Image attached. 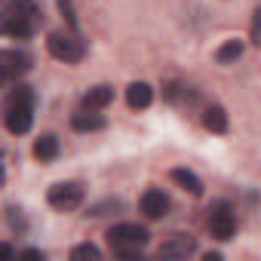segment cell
I'll return each mask as SVG.
<instances>
[{
	"label": "cell",
	"mask_w": 261,
	"mask_h": 261,
	"mask_svg": "<svg viewBox=\"0 0 261 261\" xmlns=\"http://www.w3.org/2000/svg\"><path fill=\"white\" fill-rule=\"evenodd\" d=\"M105 237H108L111 249L117 255H123V258H136L148 246V240H151L148 227H142V224H114Z\"/></svg>",
	"instance_id": "obj_1"
},
{
	"label": "cell",
	"mask_w": 261,
	"mask_h": 261,
	"mask_svg": "<svg viewBox=\"0 0 261 261\" xmlns=\"http://www.w3.org/2000/svg\"><path fill=\"white\" fill-rule=\"evenodd\" d=\"M46 49H49L53 59H59L65 65H74V62H80L86 56V46L74 31H53L46 37Z\"/></svg>",
	"instance_id": "obj_2"
},
{
	"label": "cell",
	"mask_w": 261,
	"mask_h": 261,
	"mask_svg": "<svg viewBox=\"0 0 261 261\" xmlns=\"http://www.w3.org/2000/svg\"><path fill=\"white\" fill-rule=\"evenodd\" d=\"M46 203L59 212H71L83 203V185L80 181H59L46 191Z\"/></svg>",
	"instance_id": "obj_3"
},
{
	"label": "cell",
	"mask_w": 261,
	"mask_h": 261,
	"mask_svg": "<svg viewBox=\"0 0 261 261\" xmlns=\"http://www.w3.org/2000/svg\"><path fill=\"white\" fill-rule=\"evenodd\" d=\"M209 233L215 240H221V243H227L237 233V218H233L230 203H215L209 209Z\"/></svg>",
	"instance_id": "obj_4"
},
{
	"label": "cell",
	"mask_w": 261,
	"mask_h": 261,
	"mask_svg": "<svg viewBox=\"0 0 261 261\" xmlns=\"http://www.w3.org/2000/svg\"><path fill=\"white\" fill-rule=\"evenodd\" d=\"M34 123V105L31 101H16L7 105V129L13 136H25Z\"/></svg>",
	"instance_id": "obj_5"
},
{
	"label": "cell",
	"mask_w": 261,
	"mask_h": 261,
	"mask_svg": "<svg viewBox=\"0 0 261 261\" xmlns=\"http://www.w3.org/2000/svg\"><path fill=\"white\" fill-rule=\"evenodd\" d=\"M31 68V59L25 53H13V49H0V86L22 77Z\"/></svg>",
	"instance_id": "obj_6"
},
{
	"label": "cell",
	"mask_w": 261,
	"mask_h": 261,
	"mask_svg": "<svg viewBox=\"0 0 261 261\" xmlns=\"http://www.w3.org/2000/svg\"><path fill=\"white\" fill-rule=\"evenodd\" d=\"M194 249H197V240H194V237H188V233H172V237L157 249V255H160V258H188Z\"/></svg>",
	"instance_id": "obj_7"
},
{
	"label": "cell",
	"mask_w": 261,
	"mask_h": 261,
	"mask_svg": "<svg viewBox=\"0 0 261 261\" xmlns=\"http://www.w3.org/2000/svg\"><path fill=\"white\" fill-rule=\"evenodd\" d=\"M142 212H145L148 218H163V215L169 212V197H166L160 188H148V191L142 194Z\"/></svg>",
	"instance_id": "obj_8"
},
{
	"label": "cell",
	"mask_w": 261,
	"mask_h": 261,
	"mask_svg": "<svg viewBox=\"0 0 261 261\" xmlns=\"http://www.w3.org/2000/svg\"><path fill=\"white\" fill-rule=\"evenodd\" d=\"M151 101H154V89H151V83L136 80V83H129V86H126V105L133 108V111H145V108H151Z\"/></svg>",
	"instance_id": "obj_9"
},
{
	"label": "cell",
	"mask_w": 261,
	"mask_h": 261,
	"mask_svg": "<svg viewBox=\"0 0 261 261\" xmlns=\"http://www.w3.org/2000/svg\"><path fill=\"white\" fill-rule=\"evenodd\" d=\"M71 126L77 129V133H95V129H105V117L98 114V111H77L74 117H71Z\"/></svg>",
	"instance_id": "obj_10"
},
{
	"label": "cell",
	"mask_w": 261,
	"mask_h": 261,
	"mask_svg": "<svg viewBox=\"0 0 261 261\" xmlns=\"http://www.w3.org/2000/svg\"><path fill=\"white\" fill-rule=\"evenodd\" d=\"M111 101H114V89L105 86V83L92 86V89L83 95V108H86V111H101V108H108Z\"/></svg>",
	"instance_id": "obj_11"
},
{
	"label": "cell",
	"mask_w": 261,
	"mask_h": 261,
	"mask_svg": "<svg viewBox=\"0 0 261 261\" xmlns=\"http://www.w3.org/2000/svg\"><path fill=\"white\" fill-rule=\"evenodd\" d=\"M203 126L209 133H227V111L221 105H209L203 111Z\"/></svg>",
	"instance_id": "obj_12"
},
{
	"label": "cell",
	"mask_w": 261,
	"mask_h": 261,
	"mask_svg": "<svg viewBox=\"0 0 261 261\" xmlns=\"http://www.w3.org/2000/svg\"><path fill=\"white\" fill-rule=\"evenodd\" d=\"M34 157H37L40 163H53V160L59 157V139H56L53 133L40 136V139L34 142Z\"/></svg>",
	"instance_id": "obj_13"
},
{
	"label": "cell",
	"mask_w": 261,
	"mask_h": 261,
	"mask_svg": "<svg viewBox=\"0 0 261 261\" xmlns=\"http://www.w3.org/2000/svg\"><path fill=\"white\" fill-rule=\"evenodd\" d=\"M172 181L178 185V188H185L191 197H200L203 194V181H200V175L197 172H191V169H172Z\"/></svg>",
	"instance_id": "obj_14"
},
{
	"label": "cell",
	"mask_w": 261,
	"mask_h": 261,
	"mask_svg": "<svg viewBox=\"0 0 261 261\" xmlns=\"http://www.w3.org/2000/svg\"><path fill=\"white\" fill-rule=\"evenodd\" d=\"M240 56H243V40H224V43L215 49V62H218V65H233Z\"/></svg>",
	"instance_id": "obj_15"
},
{
	"label": "cell",
	"mask_w": 261,
	"mask_h": 261,
	"mask_svg": "<svg viewBox=\"0 0 261 261\" xmlns=\"http://www.w3.org/2000/svg\"><path fill=\"white\" fill-rule=\"evenodd\" d=\"M10 4V10H13V16H22V19H31L34 25H37V19H40V7L34 4V0H7Z\"/></svg>",
	"instance_id": "obj_16"
},
{
	"label": "cell",
	"mask_w": 261,
	"mask_h": 261,
	"mask_svg": "<svg viewBox=\"0 0 261 261\" xmlns=\"http://www.w3.org/2000/svg\"><path fill=\"white\" fill-rule=\"evenodd\" d=\"M7 34L16 37V40H28L34 34V22L31 19H22V16H13L10 25H7Z\"/></svg>",
	"instance_id": "obj_17"
},
{
	"label": "cell",
	"mask_w": 261,
	"mask_h": 261,
	"mask_svg": "<svg viewBox=\"0 0 261 261\" xmlns=\"http://www.w3.org/2000/svg\"><path fill=\"white\" fill-rule=\"evenodd\" d=\"M71 258H101V249L92 246V243H83V246H74L71 249Z\"/></svg>",
	"instance_id": "obj_18"
},
{
	"label": "cell",
	"mask_w": 261,
	"mask_h": 261,
	"mask_svg": "<svg viewBox=\"0 0 261 261\" xmlns=\"http://www.w3.org/2000/svg\"><path fill=\"white\" fill-rule=\"evenodd\" d=\"M59 4V10H62V16L68 19V25H71V31L77 28V13H74V0H56Z\"/></svg>",
	"instance_id": "obj_19"
},
{
	"label": "cell",
	"mask_w": 261,
	"mask_h": 261,
	"mask_svg": "<svg viewBox=\"0 0 261 261\" xmlns=\"http://www.w3.org/2000/svg\"><path fill=\"white\" fill-rule=\"evenodd\" d=\"M249 37H252V43H255V46H261V10H255V13H252V28H249Z\"/></svg>",
	"instance_id": "obj_20"
},
{
	"label": "cell",
	"mask_w": 261,
	"mask_h": 261,
	"mask_svg": "<svg viewBox=\"0 0 261 261\" xmlns=\"http://www.w3.org/2000/svg\"><path fill=\"white\" fill-rule=\"evenodd\" d=\"M10 19H13V10H10V4H7V0H0V34H7V25H10Z\"/></svg>",
	"instance_id": "obj_21"
},
{
	"label": "cell",
	"mask_w": 261,
	"mask_h": 261,
	"mask_svg": "<svg viewBox=\"0 0 261 261\" xmlns=\"http://www.w3.org/2000/svg\"><path fill=\"white\" fill-rule=\"evenodd\" d=\"M108 209H120V200H108V203H98V206H92L89 209V215H108Z\"/></svg>",
	"instance_id": "obj_22"
},
{
	"label": "cell",
	"mask_w": 261,
	"mask_h": 261,
	"mask_svg": "<svg viewBox=\"0 0 261 261\" xmlns=\"http://www.w3.org/2000/svg\"><path fill=\"white\" fill-rule=\"evenodd\" d=\"M7 212H10V227H19V230H25V218H22V209L10 206Z\"/></svg>",
	"instance_id": "obj_23"
},
{
	"label": "cell",
	"mask_w": 261,
	"mask_h": 261,
	"mask_svg": "<svg viewBox=\"0 0 261 261\" xmlns=\"http://www.w3.org/2000/svg\"><path fill=\"white\" fill-rule=\"evenodd\" d=\"M178 89H181L178 83H166V86H163V98H166V101H175V98H178Z\"/></svg>",
	"instance_id": "obj_24"
},
{
	"label": "cell",
	"mask_w": 261,
	"mask_h": 261,
	"mask_svg": "<svg viewBox=\"0 0 261 261\" xmlns=\"http://www.w3.org/2000/svg\"><path fill=\"white\" fill-rule=\"evenodd\" d=\"M0 258H16V249L7 246V243H0Z\"/></svg>",
	"instance_id": "obj_25"
},
{
	"label": "cell",
	"mask_w": 261,
	"mask_h": 261,
	"mask_svg": "<svg viewBox=\"0 0 261 261\" xmlns=\"http://www.w3.org/2000/svg\"><path fill=\"white\" fill-rule=\"evenodd\" d=\"M22 258H43V252H40V249H25Z\"/></svg>",
	"instance_id": "obj_26"
},
{
	"label": "cell",
	"mask_w": 261,
	"mask_h": 261,
	"mask_svg": "<svg viewBox=\"0 0 261 261\" xmlns=\"http://www.w3.org/2000/svg\"><path fill=\"white\" fill-rule=\"evenodd\" d=\"M7 181V175H4V151H0V185Z\"/></svg>",
	"instance_id": "obj_27"
}]
</instances>
